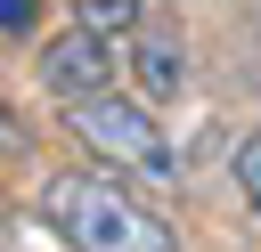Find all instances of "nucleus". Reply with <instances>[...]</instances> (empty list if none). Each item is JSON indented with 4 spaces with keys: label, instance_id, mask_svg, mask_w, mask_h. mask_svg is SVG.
Segmentation results:
<instances>
[{
    "label": "nucleus",
    "instance_id": "nucleus-3",
    "mask_svg": "<svg viewBox=\"0 0 261 252\" xmlns=\"http://www.w3.org/2000/svg\"><path fill=\"white\" fill-rule=\"evenodd\" d=\"M41 81H49V98H65V106L106 98V89H114V41H98V33H57V41L41 49Z\"/></svg>",
    "mask_w": 261,
    "mask_h": 252
},
{
    "label": "nucleus",
    "instance_id": "nucleus-6",
    "mask_svg": "<svg viewBox=\"0 0 261 252\" xmlns=\"http://www.w3.org/2000/svg\"><path fill=\"white\" fill-rule=\"evenodd\" d=\"M228 171H237V187H245V203L261 211V130H245V138H237V154H228Z\"/></svg>",
    "mask_w": 261,
    "mask_h": 252
},
{
    "label": "nucleus",
    "instance_id": "nucleus-2",
    "mask_svg": "<svg viewBox=\"0 0 261 252\" xmlns=\"http://www.w3.org/2000/svg\"><path fill=\"white\" fill-rule=\"evenodd\" d=\"M65 130L98 154V171H130V179H147V187H163V179H171V138H163V130H155V114H147L139 98H122V89L65 106Z\"/></svg>",
    "mask_w": 261,
    "mask_h": 252
},
{
    "label": "nucleus",
    "instance_id": "nucleus-4",
    "mask_svg": "<svg viewBox=\"0 0 261 252\" xmlns=\"http://www.w3.org/2000/svg\"><path fill=\"white\" fill-rule=\"evenodd\" d=\"M130 24H139V0H73V33L114 41V33H130Z\"/></svg>",
    "mask_w": 261,
    "mask_h": 252
},
{
    "label": "nucleus",
    "instance_id": "nucleus-5",
    "mask_svg": "<svg viewBox=\"0 0 261 252\" xmlns=\"http://www.w3.org/2000/svg\"><path fill=\"white\" fill-rule=\"evenodd\" d=\"M139 81H147V89H171V81H179V41H171V33L139 49Z\"/></svg>",
    "mask_w": 261,
    "mask_h": 252
},
{
    "label": "nucleus",
    "instance_id": "nucleus-1",
    "mask_svg": "<svg viewBox=\"0 0 261 252\" xmlns=\"http://www.w3.org/2000/svg\"><path fill=\"white\" fill-rule=\"evenodd\" d=\"M41 228L65 252H179V228L155 219L114 171H49L41 179Z\"/></svg>",
    "mask_w": 261,
    "mask_h": 252
}]
</instances>
